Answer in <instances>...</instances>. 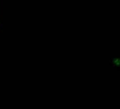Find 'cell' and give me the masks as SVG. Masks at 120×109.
Listing matches in <instances>:
<instances>
[{
  "instance_id": "obj_1",
  "label": "cell",
  "mask_w": 120,
  "mask_h": 109,
  "mask_svg": "<svg viewBox=\"0 0 120 109\" xmlns=\"http://www.w3.org/2000/svg\"><path fill=\"white\" fill-rule=\"evenodd\" d=\"M109 64L113 68L120 70V58H112L109 59Z\"/></svg>"
}]
</instances>
